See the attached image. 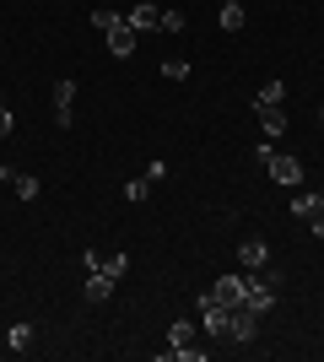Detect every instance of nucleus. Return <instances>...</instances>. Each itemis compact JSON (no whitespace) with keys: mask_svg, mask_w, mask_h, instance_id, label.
<instances>
[{"mask_svg":"<svg viewBox=\"0 0 324 362\" xmlns=\"http://www.w3.org/2000/svg\"><path fill=\"white\" fill-rule=\"evenodd\" d=\"M281 98H287V87H281V81H265V87L254 92V108L260 103H281Z\"/></svg>","mask_w":324,"mask_h":362,"instance_id":"obj_18","label":"nucleus"},{"mask_svg":"<svg viewBox=\"0 0 324 362\" xmlns=\"http://www.w3.org/2000/svg\"><path fill=\"white\" fill-rule=\"evenodd\" d=\"M238 259H244L248 271H265V265H270V249H265V238H244V243H238Z\"/></svg>","mask_w":324,"mask_h":362,"instance_id":"obj_7","label":"nucleus"},{"mask_svg":"<svg viewBox=\"0 0 324 362\" xmlns=\"http://www.w3.org/2000/svg\"><path fill=\"white\" fill-rule=\"evenodd\" d=\"M265 168H270V179H276V184H303V163H297V157H281V151H276Z\"/></svg>","mask_w":324,"mask_h":362,"instance_id":"obj_6","label":"nucleus"},{"mask_svg":"<svg viewBox=\"0 0 324 362\" xmlns=\"http://www.w3.org/2000/svg\"><path fill=\"white\" fill-rule=\"evenodd\" d=\"M136 33H146V28H162V6H130V16H124Z\"/></svg>","mask_w":324,"mask_h":362,"instance_id":"obj_12","label":"nucleus"},{"mask_svg":"<svg viewBox=\"0 0 324 362\" xmlns=\"http://www.w3.org/2000/svg\"><path fill=\"white\" fill-rule=\"evenodd\" d=\"M162 33H184V11H162Z\"/></svg>","mask_w":324,"mask_h":362,"instance_id":"obj_23","label":"nucleus"},{"mask_svg":"<svg viewBox=\"0 0 324 362\" xmlns=\"http://www.w3.org/2000/svg\"><path fill=\"white\" fill-rule=\"evenodd\" d=\"M260 335V314H248V308H232V325H227V341H254Z\"/></svg>","mask_w":324,"mask_h":362,"instance_id":"obj_5","label":"nucleus"},{"mask_svg":"<svg viewBox=\"0 0 324 362\" xmlns=\"http://www.w3.org/2000/svg\"><path fill=\"white\" fill-rule=\"evenodd\" d=\"M71 108H76V81H54V119L71 124Z\"/></svg>","mask_w":324,"mask_h":362,"instance_id":"obj_8","label":"nucleus"},{"mask_svg":"<svg viewBox=\"0 0 324 362\" xmlns=\"http://www.w3.org/2000/svg\"><path fill=\"white\" fill-rule=\"evenodd\" d=\"M6 346H11V351H28V346H32V325H11Z\"/></svg>","mask_w":324,"mask_h":362,"instance_id":"obj_17","label":"nucleus"},{"mask_svg":"<svg viewBox=\"0 0 324 362\" xmlns=\"http://www.w3.org/2000/svg\"><path fill=\"white\" fill-rule=\"evenodd\" d=\"M313 233H319V238H324V211H319V216H313Z\"/></svg>","mask_w":324,"mask_h":362,"instance_id":"obj_25","label":"nucleus"},{"mask_svg":"<svg viewBox=\"0 0 324 362\" xmlns=\"http://www.w3.org/2000/svg\"><path fill=\"white\" fill-rule=\"evenodd\" d=\"M200 314H205V335H216V341H227V325H232V308H222V303L205 292L200 298Z\"/></svg>","mask_w":324,"mask_h":362,"instance_id":"obj_2","label":"nucleus"},{"mask_svg":"<svg viewBox=\"0 0 324 362\" xmlns=\"http://www.w3.org/2000/svg\"><path fill=\"white\" fill-rule=\"evenodd\" d=\"M168 346H195V325H189V319H179L168 330Z\"/></svg>","mask_w":324,"mask_h":362,"instance_id":"obj_15","label":"nucleus"},{"mask_svg":"<svg viewBox=\"0 0 324 362\" xmlns=\"http://www.w3.org/2000/svg\"><path fill=\"white\" fill-rule=\"evenodd\" d=\"M244 292H248V276H222L211 287V298L222 303V308H244Z\"/></svg>","mask_w":324,"mask_h":362,"instance_id":"obj_3","label":"nucleus"},{"mask_svg":"<svg viewBox=\"0 0 324 362\" xmlns=\"http://www.w3.org/2000/svg\"><path fill=\"white\" fill-rule=\"evenodd\" d=\"M140 179H146V184H162V179H168V163H162V157H157V163H146V173H140Z\"/></svg>","mask_w":324,"mask_h":362,"instance_id":"obj_21","label":"nucleus"},{"mask_svg":"<svg viewBox=\"0 0 324 362\" xmlns=\"http://www.w3.org/2000/svg\"><path fill=\"white\" fill-rule=\"evenodd\" d=\"M162 76H168V81H184V76H189V60H184V54H173V60H162Z\"/></svg>","mask_w":324,"mask_h":362,"instance_id":"obj_19","label":"nucleus"},{"mask_svg":"<svg viewBox=\"0 0 324 362\" xmlns=\"http://www.w3.org/2000/svg\"><path fill=\"white\" fill-rule=\"evenodd\" d=\"M319 119H324V114H319Z\"/></svg>","mask_w":324,"mask_h":362,"instance_id":"obj_26","label":"nucleus"},{"mask_svg":"<svg viewBox=\"0 0 324 362\" xmlns=\"http://www.w3.org/2000/svg\"><path fill=\"white\" fill-rule=\"evenodd\" d=\"M254 114H260V130H265V141L287 130V114H281V103H260V108H254Z\"/></svg>","mask_w":324,"mask_h":362,"instance_id":"obj_10","label":"nucleus"},{"mask_svg":"<svg viewBox=\"0 0 324 362\" xmlns=\"http://www.w3.org/2000/svg\"><path fill=\"white\" fill-rule=\"evenodd\" d=\"M146 189H152L146 179H130V184H124V200H130V206H140V200H146Z\"/></svg>","mask_w":324,"mask_h":362,"instance_id":"obj_20","label":"nucleus"},{"mask_svg":"<svg viewBox=\"0 0 324 362\" xmlns=\"http://www.w3.org/2000/svg\"><path fill=\"white\" fill-rule=\"evenodd\" d=\"M103 38H108V49H114L119 60H130V54H136V28H130L124 16H119V22H114V28L103 33Z\"/></svg>","mask_w":324,"mask_h":362,"instance_id":"obj_4","label":"nucleus"},{"mask_svg":"<svg viewBox=\"0 0 324 362\" xmlns=\"http://www.w3.org/2000/svg\"><path fill=\"white\" fill-rule=\"evenodd\" d=\"M114 22H119V11H108V6H103V11H92V28H97V33H108Z\"/></svg>","mask_w":324,"mask_h":362,"instance_id":"obj_22","label":"nucleus"},{"mask_svg":"<svg viewBox=\"0 0 324 362\" xmlns=\"http://www.w3.org/2000/svg\"><path fill=\"white\" fill-rule=\"evenodd\" d=\"M103 276H114V281H124V271H130V255H108L103 265H97Z\"/></svg>","mask_w":324,"mask_h":362,"instance_id":"obj_16","label":"nucleus"},{"mask_svg":"<svg viewBox=\"0 0 324 362\" xmlns=\"http://www.w3.org/2000/svg\"><path fill=\"white\" fill-rule=\"evenodd\" d=\"M114 287H119L114 276H103V271H87V303H108V298H114Z\"/></svg>","mask_w":324,"mask_h":362,"instance_id":"obj_11","label":"nucleus"},{"mask_svg":"<svg viewBox=\"0 0 324 362\" xmlns=\"http://www.w3.org/2000/svg\"><path fill=\"white\" fill-rule=\"evenodd\" d=\"M319 211H324L319 189H313V195H297V200H292V216H308V222H313V216H319Z\"/></svg>","mask_w":324,"mask_h":362,"instance_id":"obj_14","label":"nucleus"},{"mask_svg":"<svg viewBox=\"0 0 324 362\" xmlns=\"http://www.w3.org/2000/svg\"><path fill=\"white\" fill-rule=\"evenodd\" d=\"M11 124H16V119H11V108H6V103H0V141H6V136H11Z\"/></svg>","mask_w":324,"mask_h":362,"instance_id":"obj_24","label":"nucleus"},{"mask_svg":"<svg viewBox=\"0 0 324 362\" xmlns=\"http://www.w3.org/2000/svg\"><path fill=\"white\" fill-rule=\"evenodd\" d=\"M216 22H222V28H227V33H244L248 11H244V6H238V0H227V6H222V16H216Z\"/></svg>","mask_w":324,"mask_h":362,"instance_id":"obj_13","label":"nucleus"},{"mask_svg":"<svg viewBox=\"0 0 324 362\" xmlns=\"http://www.w3.org/2000/svg\"><path fill=\"white\" fill-rule=\"evenodd\" d=\"M244 308H248V314H270V308H276V281H270V276L248 281V292H244Z\"/></svg>","mask_w":324,"mask_h":362,"instance_id":"obj_1","label":"nucleus"},{"mask_svg":"<svg viewBox=\"0 0 324 362\" xmlns=\"http://www.w3.org/2000/svg\"><path fill=\"white\" fill-rule=\"evenodd\" d=\"M0 179L11 184V189H16L22 200H38V189H44V184L32 179V173H16V168H0Z\"/></svg>","mask_w":324,"mask_h":362,"instance_id":"obj_9","label":"nucleus"}]
</instances>
